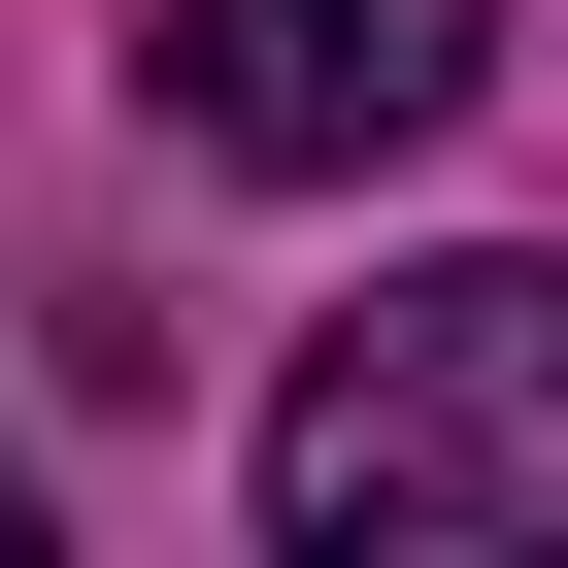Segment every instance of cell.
<instances>
[{
    "mask_svg": "<svg viewBox=\"0 0 568 568\" xmlns=\"http://www.w3.org/2000/svg\"><path fill=\"white\" fill-rule=\"evenodd\" d=\"M267 535L302 568H435V535H568V267H402L267 402Z\"/></svg>",
    "mask_w": 568,
    "mask_h": 568,
    "instance_id": "cell-1",
    "label": "cell"
},
{
    "mask_svg": "<svg viewBox=\"0 0 568 568\" xmlns=\"http://www.w3.org/2000/svg\"><path fill=\"white\" fill-rule=\"evenodd\" d=\"M501 101V0H168V134L201 168H402V134H468Z\"/></svg>",
    "mask_w": 568,
    "mask_h": 568,
    "instance_id": "cell-2",
    "label": "cell"
},
{
    "mask_svg": "<svg viewBox=\"0 0 568 568\" xmlns=\"http://www.w3.org/2000/svg\"><path fill=\"white\" fill-rule=\"evenodd\" d=\"M0 535H34V468H0Z\"/></svg>",
    "mask_w": 568,
    "mask_h": 568,
    "instance_id": "cell-3",
    "label": "cell"
}]
</instances>
